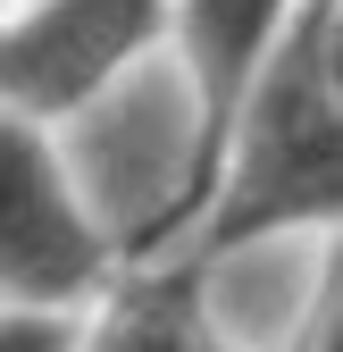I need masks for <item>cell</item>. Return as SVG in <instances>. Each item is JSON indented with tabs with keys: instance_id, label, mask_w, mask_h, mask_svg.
Wrapping results in <instances>:
<instances>
[{
	"instance_id": "cell-1",
	"label": "cell",
	"mask_w": 343,
	"mask_h": 352,
	"mask_svg": "<svg viewBox=\"0 0 343 352\" xmlns=\"http://www.w3.org/2000/svg\"><path fill=\"white\" fill-rule=\"evenodd\" d=\"M302 210H343V109L327 93L310 34L293 42V59L276 67L268 101H260V126H251V151H243L235 201H226V235L276 227V218H302Z\"/></svg>"
},
{
	"instance_id": "cell-2",
	"label": "cell",
	"mask_w": 343,
	"mask_h": 352,
	"mask_svg": "<svg viewBox=\"0 0 343 352\" xmlns=\"http://www.w3.org/2000/svg\"><path fill=\"white\" fill-rule=\"evenodd\" d=\"M193 160H201V118L176 76H143L84 143V176L126 235H151L176 210V193L193 185Z\"/></svg>"
},
{
	"instance_id": "cell-3",
	"label": "cell",
	"mask_w": 343,
	"mask_h": 352,
	"mask_svg": "<svg viewBox=\"0 0 343 352\" xmlns=\"http://www.w3.org/2000/svg\"><path fill=\"white\" fill-rule=\"evenodd\" d=\"M151 34V0H42L9 42L17 101H75Z\"/></svg>"
},
{
	"instance_id": "cell-4",
	"label": "cell",
	"mask_w": 343,
	"mask_h": 352,
	"mask_svg": "<svg viewBox=\"0 0 343 352\" xmlns=\"http://www.w3.org/2000/svg\"><path fill=\"white\" fill-rule=\"evenodd\" d=\"M93 277V235L67 210L51 160L34 135H9V285L17 294H67Z\"/></svg>"
},
{
	"instance_id": "cell-5",
	"label": "cell",
	"mask_w": 343,
	"mask_h": 352,
	"mask_svg": "<svg viewBox=\"0 0 343 352\" xmlns=\"http://www.w3.org/2000/svg\"><path fill=\"white\" fill-rule=\"evenodd\" d=\"M276 9H285V0H193V9H185L193 67H201V93H209V109H218L235 84L251 76V59H260V42H268Z\"/></svg>"
},
{
	"instance_id": "cell-6",
	"label": "cell",
	"mask_w": 343,
	"mask_h": 352,
	"mask_svg": "<svg viewBox=\"0 0 343 352\" xmlns=\"http://www.w3.org/2000/svg\"><path fill=\"white\" fill-rule=\"evenodd\" d=\"M101 352H209V336H201V319L185 311V294H134V302L109 319Z\"/></svg>"
},
{
	"instance_id": "cell-7",
	"label": "cell",
	"mask_w": 343,
	"mask_h": 352,
	"mask_svg": "<svg viewBox=\"0 0 343 352\" xmlns=\"http://www.w3.org/2000/svg\"><path fill=\"white\" fill-rule=\"evenodd\" d=\"M285 302H293V269L276 260L268 277H251V285H235V294H226V327H243V336H268V327L285 319Z\"/></svg>"
},
{
	"instance_id": "cell-8",
	"label": "cell",
	"mask_w": 343,
	"mask_h": 352,
	"mask_svg": "<svg viewBox=\"0 0 343 352\" xmlns=\"http://www.w3.org/2000/svg\"><path fill=\"white\" fill-rule=\"evenodd\" d=\"M310 352H343V252L318 285V319H310Z\"/></svg>"
},
{
	"instance_id": "cell-9",
	"label": "cell",
	"mask_w": 343,
	"mask_h": 352,
	"mask_svg": "<svg viewBox=\"0 0 343 352\" xmlns=\"http://www.w3.org/2000/svg\"><path fill=\"white\" fill-rule=\"evenodd\" d=\"M9 352H67V344H59L51 327H34V319H25V327H9Z\"/></svg>"
},
{
	"instance_id": "cell-10",
	"label": "cell",
	"mask_w": 343,
	"mask_h": 352,
	"mask_svg": "<svg viewBox=\"0 0 343 352\" xmlns=\"http://www.w3.org/2000/svg\"><path fill=\"white\" fill-rule=\"evenodd\" d=\"M335 84H343V25H335Z\"/></svg>"
}]
</instances>
